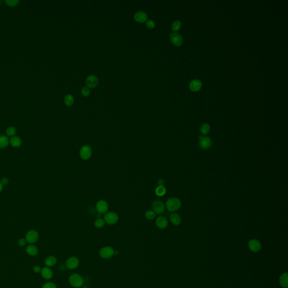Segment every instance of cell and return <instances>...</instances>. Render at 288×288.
<instances>
[{
  "label": "cell",
  "instance_id": "6da1fadb",
  "mask_svg": "<svg viewBox=\"0 0 288 288\" xmlns=\"http://www.w3.org/2000/svg\"><path fill=\"white\" fill-rule=\"evenodd\" d=\"M181 205V202L177 198H170L166 201V207L169 212H174L180 209Z\"/></svg>",
  "mask_w": 288,
  "mask_h": 288
},
{
  "label": "cell",
  "instance_id": "7a4b0ae2",
  "mask_svg": "<svg viewBox=\"0 0 288 288\" xmlns=\"http://www.w3.org/2000/svg\"><path fill=\"white\" fill-rule=\"evenodd\" d=\"M69 282L73 287L78 288L83 285L84 280L79 274H73L70 276L69 278Z\"/></svg>",
  "mask_w": 288,
  "mask_h": 288
},
{
  "label": "cell",
  "instance_id": "3957f363",
  "mask_svg": "<svg viewBox=\"0 0 288 288\" xmlns=\"http://www.w3.org/2000/svg\"><path fill=\"white\" fill-rule=\"evenodd\" d=\"M105 223L110 225H113L117 223L119 220L118 215L114 212H109L104 216Z\"/></svg>",
  "mask_w": 288,
  "mask_h": 288
},
{
  "label": "cell",
  "instance_id": "277c9868",
  "mask_svg": "<svg viewBox=\"0 0 288 288\" xmlns=\"http://www.w3.org/2000/svg\"><path fill=\"white\" fill-rule=\"evenodd\" d=\"M151 208L155 214L160 215L164 212L165 205L164 203L159 200H154L151 204Z\"/></svg>",
  "mask_w": 288,
  "mask_h": 288
},
{
  "label": "cell",
  "instance_id": "5b68a950",
  "mask_svg": "<svg viewBox=\"0 0 288 288\" xmlns=\"http://www.w3.org/2000/svg\"><path fill=\"white\" fill-rule=\"evenodd\" d=\"M92 151L90 146L88 145L83 146L79 150V155L82 159L84 160H88L92 156Z\"/></svg>",
  "mask_w": 288,
  "mask_h": 288
},
{
  "label": "cell",
  "instance_id": "8992f818",
  "mask_svg": "<svg viewBox=\"0 0 288 288\" xmlns=\"http://www.w3.org/2000/svg\"><path fill=\"white\" fill-rule=\"evenodd\" d=\"M198 138L199 140V145L201 149H204V150H206V149H208L209 148H210V146L212 144V140L210 137H208V136L203 137L201 135H199L198 136Z\"/></svg>",
  "mask_w": 288,
  "mask_h": 288
},
{
  "label": "cell",
  "instance_id": "52a82bcc",
  "mask_svg": "<svg viewBox=\"0 0 288 288\" xmlns=\"http://www.w3.org/2000/svg\"><path fill=\"white\" fill-rule=\"evenodd\" d=\"M99 254L102 258L108 259L113 257L114 254V251L111 246H105L100 249Z\"/></svg>",
  "mask_w": 288,
  "mask_h": 288
},
{
  "label": "cell",
  "instance_id": "ba28073f",
  "mask_svg": "<svg viewBox=\"0 0 288 288\" xmlns=\"http://www.w3.org/2000/svg\"><path fill=\"white\" fill-rule=\"evenodd\" d=\"M39 235L38 232L34 230L29 231L25 236V240L27 243L30 244H32L36 243L38 240Z\"/></svg>",
  "mask_w": 288,
  "mask_h": 288
},
{
  "label": "cell",
  "instance_id": "9c48e42d",
  "mask_svg": "<svg viewBox=\"0 0 288 288\" xmlns=\"http://www.w3.org/2000/svg\"><path fill=\"white\" fill-rule=\"evenodd\" d=\"M79 259L76 257H71L66 261V267L69 270H74L79 266Z\"/></svg>",
  "mask_w": 288,
  "mask_h": 288
},
{
  "label": "cell",
  "instance_id": "30bf717a",
  "mask_svg": "<svg viewBox=\"0 0 288 288\" xmlns=\"http://www.w3.org/2000/svg\"><path fill=\"white\" fill-rule=\"evenodd\" d=\"M96 208L99 213H105L108 211L109 208L108 203L104 200H100L96 203Z\"/></svg>",
  "mask_w": 288,
  "mask_h": 288
},
{
  "label": "cell",
  "instance_id": "8fae6325",
  "mask_svg": "<svg viewBox=\"0 0 288 288\" xmlns=\"http://www.w3.org/2000/svg\"><path fill=\"white\" fill-rule=\"evenodd\" d=\"M170 39L172 43L177 46H181L183 43V38L182 36L179 35V33H171L170 35Z\"/></svg>",
  "mask_w": 288,
  "mask_h": 288
},
{
  "label": "cell",
  "instance_id": "7c38bea8",
  "mask_svg": "<svg viewBox=\"0 0 288 288\" xmlns=\"http://www.w3.org/2000/svg\"><path fill=\"white\" fill-rule=\"evenodd\" d=\"M248 246L252 252H258L261 248V244L258 240L252 239L249 241Z\"/></svg>",
  "mask_w": 288,
  "mask_h": 288
},
{
  "label": "cell",
  "instance_id": "4fadbf2b",
  "mask_svg": "<svg viewBox=\"0 0 288 288\" xmlns=\"http://www.w3.org/2000/svg\"><path fill=\"white\" fill-rule=\"evenodd\" d=\"M156 226L160 229H164L168 226V222L166 217L163 216H159L155 221Z\"/></svg>",
  "mask_w": 288,
  "mask_h": 288
},
{
  "label": "cell",
  "instance_id": "5bb4252c",
  "mask_svg": "<svg viewBox=\"0 0 288 288\" xmlns=\"http://www.w3.org/2000/svg\"><path fill=\"white\" fill-rule=\"evenodd\" d=\"M99 80L96 76L94 75H91L87 78L86 83L87 86L90 88H94L98 84Z\"/></svg>",
  "mask_w": 288,
  "mask_h": 288
},
{
  "label": "cell",
  "instance_id": "9a60e30c",
  "mask_svg": "<svg viewBox=\"0 0 288 288\" xmlns=\"http://www.w3.org/2000/svg\"><path fill=\"white\" fill-rule=\"evenodd\" d=\"M202 83L201 81L198 79H195L192 80L189 85L190 89L194 92H196L200 90V88H202Z\"/></svg>",
  "mask_w": 288,
  "mask_h": 288
},
{
  "label": "cell",
  "instance_id": "2e32d148",
  "mask_svg": "<svg viewBox=\"0 0 288 288\" xmlns=\"http://www.w3.org/2000/svg\"><path fill=\"white\" fill-rule=\"evenodd\" d=\"M134 19L136 22L138 23H144L148 19V15L144 11H138L135 15Z\"/></svg>",
  "mask_w": 288,
  "mask_h": 288
},
{
  "label": "cell",
  "instance_id": "e0dca14e",
  "mask_svg": "<svg viewBox=\"0 0 288 288\" xmlns=\"http://www.w3.org/2000/svg\"><path fill=\"white\" fill-rule=\"evenodd\" d=\"M41 274L42 277L46 280H50L53 276V272L48 267H43L41 269Z\"/></svg>",
  "mask_w": 288,
  "mask_h": 288
},
{
  "label": "cell",
  "instance_id": "ac0fdd59",
  "mask_svg": "<svg viewBox=\"0 0 288 288\" xmlns=\"http://www.w3.org/2000/svg\"><path fill=\"white\" fill-rule=\"evenodd\" d=\"M26 252L30 256H36L38 253V250L36 246L32 244L28 245L26 248Z\"/></svg>",
  "mask_w": 288,
  "mask_h": 288
},
{
  "label": "cell",
  "instance_id": "d6986e66",
  "mask_svg": "<svg viewBox=\"0 0 288 288\" xmlns=\"http://www.w3.org/2000/svg\"><path fill=\"white\" fill-rule=\"evenodd\" d=\"M9 143L14 148H18L21 146L22 141L21 138L18 136H13L11 137L9 140Z\"/></svg>",
  "mask_w": 288,
  "mask_h": 288
},
{
  "label": "cell",
  "instance_id": "ffe728a7",
  "mask_svg": "<svg viewBox=\"0 0 288 288\" xmlns=\"http://www.w3.org/2000/svg\"><path fill=\"white\" fill-rule=\"evenodd\" d=\"M169 220L171 223L175 226L179 225L181 222V219L180 216L178 214L175 213H173L170 215Z\"/></svg>",
  "mask_w": 288,
  "mask_h": 288
},
{
  "label": "cell",
  "instance_id": "44dd1931",
  "mask_svg": "<svg viewBox=\"0 0 288 288\" xmlns=\"http://www.w3.org/2000/svg\"><path fill=\"white\" fill-rule=\"evenodd\" d=\"M56 262H57L56 258L53 256L47 257L44 260V264L48 267L54 266L56 263Z\"/></svg>",
  "mask_w": 288,
  "mask_h": 288
},
{
  "label": "cell",
  "instance_id": "7402d4cb",
  "mask_svg": "<svg viewBox=\"0 0 288 288\" xmlns=\"http://www.w3.org/2000/svg\"><path fill=\"white\" fill-rule=\"evenodd\" d=\"M280 284L282 288H288V273H284V274L281 275L280 277Z\"/></svg>",
  "mask_w": 288,
  "mask_h": 288
},
{
  "label": "cell",
  "instance_id": "603a6c76",
  "mask_svg": "<svg viewBox=\"0 0 288 288\" xmlns=\"http://www.w3.org/2000/svg\"><path fill=\"white\" fill-rule=\"evenodd\" d=\"M9 144V139L6 136H0V148L3 149L6 148Z\"/></svg>",
  "mask_w": 288,
  "mask_h": 288
},
{
  "label": "cell",
  "instance_id": "cb8c5ba5",
  "mask_svg": "<svg viewBox=\"0 0 288 288\" xmlns=\"http://www.w3.org/2000/svg\"><path fill=\"white\" fill-rule=\"evenodd\" d=\"M166 193V188L164 186H158L155 189V194L158 196H163Z\"/></svg>",
  "mask_w": 288,
  "mask_h": 288
},
{
  "label": "cell",
  "instance_id": "d4e9b609",
  "mask_svg": "<svg viewBox=\"0 0 288 288\" xmlns=\"http://www.w3.org/2000/svg\"><path fill=\"white\" fill-rule=\"evenodd\" d=\"M74 97L71 95H67L64 98V102L65 105L68 107L72 105L74 103Z\"/></svg>",
  "mask_w": 288,
  "mask_h": 288
},
{
  "label": "cell",
  "instance_id": "484cf974",
  "mask_svg": "<svg viewBox=\"0 0 288 288\" xmlns=\"http://www.w3.org/2000/svg\"><path fill=\"white\" fill-rule=\"evenodd\" d=\"M105 223V222L104 219H102L101 218H99L95 220L94 225L96 228L101 229L104 226Z\"/></svg>",
  "mask_w": 288,
  "mask_h": 288
},
{
  "label": "cell",
  "instance_id": "4316f807",
  "mask_svg": "<svg viewBox=\"0 0 288 288\" xmlns=\"http://www.w3.org/2000/svg\"><path fill=\"white\" fill-rule=\"evenodd\" d=\"M145 217L146 219L151 220L155 218L156 214L152 210H148L145 213Z\"/></svg>",
  "mask_w": 288,
  "mask_h": 288
},
{
  "label": "cell",
  "instance_id": "83f0119b",
  "mask_svg": "<svg viewBox=\"0 0 288 288\" xmlns=\"http://www.w3.org/2000/svg\"><path fill=\"white\" fill-rule=\"evenodd\" d=\"M210 131V126L207 123L203 124L200 127V132L203 135H207Z\"/></svg>",
  "mask_w": 288,
  "mask_h": 288
},
{
  "label": "cell",
  "instance_id": "f1b7e54d",
  "mask_svg": "<svg viewBox=\"0 0 288 288\" xmlns=\"http://www.w3.org/2000/svg\"><path fill=\"white\" fill-rule=\"evenodd\" d=\"M6 132L8 137H13L14 136L16 132V128L14 127H9L8 128H7Z\"/></svg>",
  "mask_w": 288,
  "mask_h": 288
},
{
  "label": "cell",
  "instance_id": "f546056e",
  "mask_svg": "<svg viewBox=\"0 0 288 288\" xmlns=\"http://www.w3.org/2000/svg\"><path fill=\"white\" fill-rule=\"evenodd\" d=\"M19 2V1L18 0H6L5 1V3L8 6L14 7L16 6Z\"/></svg>",
  "mask_w": 288,
  "mask_h": 288
},
{
  "label": "cell",
  "instance_id": "4dcf8cb0",
  "mask_svg": "<svg viewBox=\"0 0 288 288\" xmlns=\"http://www.w3.org/2000/svg\"><path fill=\"white\" fill-rule=\"evenodd\" d=\"M181 26V24L179 21H175L173 23L172 25V29L173 31H177L180 29Z\"/></svg>",
  "mask_w": 288,
  "mask_h": 288
},
{
  "label": "cell",
  "instance_id": "1f68e13d",
  "mask_svg": "<svg viewBox=\"0 0 288 288\" xmlns=\"http://www.w3.org/2000/svg\"><path fill=\"white\" fill-rule=\"evenodd\" d=\"M42 288H56V286L54 283L49 282L44 284Z\"/></svg>",
  "mask_w": 288,
  "mask_h": 288
},
{
  "label": "cell",
  "instance_id": "d6a6232c",
  "mask_svg": "<svg viewBox=\"0 0 288 288\" xmlns=\"http://www.w3.org/2000/svg\"><path fill=\"white\" fill-rule=\"evenodd\" d=\"M146 25L149 29H153L155 27V23L151 20H149L146 23Z\"/></svg>",
  "mask_w": 288,
  "mask_h": 288
},
{
  "label": "cell",
  "instance_id": "836d02e7",
  "mask_svg": "<svg viewBox=\"0 0 288 288\" xmlns=\"http://www.w3.org/2000/svg\"><path fill=\"white\" fill-rule=\"evenodd\" d=\"M90 90L86 87H85L82 88V94L83 95V96H88L89 95H90Z\"/></svg>",
  "mask_w": 288,
  "mask_h": 288
},
{
  "label": "cell",
  "instance_id": "e575fe53",
  "mask_svg": "<svg viewBox=\"0 0 288 288\" xmlns=\"http://www.w3.org/2000/svg\"><path fill=\"white\" fill-rule=\"evenodd\" d=\"M26 243H27V241H26L25 239H23V238L20 239L18 242V245H19L20 246H24V245H26Z\"/></svg>",
  "mask_w": 288,
  "mask_h": 288
},
{
  "label": "cell",
  "instance_id": "d590c367",
  "mask_svg": "<svg viewBox=\"0 0 288 288\" xmlns=\"http://www.w3.org/2000/svg\"><path fill=\"white\" fill-rule=\"evenodd\" d=\"M33 270V271L35 273H37V274L40 273L41 271V267L39 266H36L34 267Z\"/></svg>",
  "mask_w": 288,
  "mask_h": 288
},
{
  "label": "cell",
  "instance_id": "8d00e7d4",
  "mask_svg": "<svg viewBox=\"0 0 288 288\" xmlns=\"http://www.w3.org/2000/svg\"><path fill=\"white\" fill-rule=\"evenodd\" d=\"M8 181H9V180H8V179L7 178H6V177H4L3 179H2L1 182V184H2L3 185H6V184H7L8 183Z\"/></svg>",
  "mask_w": 288,
  "mask_h": 288
},
{
  "label": "cell",
  "instance_id": "74e56055",
  "mask_svg": "<svg viewBox=\"0 0 288 288\" xmlns=\"http://www.w3.org/2000/svg\"><path fill=\"white\" fill-rule=\"evenodd\" d=\"M158 184L159 186H164V180H162V179H159L158 181Z\"/></svg>",
  "mask_w": 288,
  "mask_h": 288
},
{
  "label": "cell",
  "instance_id": "f35d334b",
  "mask_svg": "<svg viewBox=\"0 0 288 288\" xmlns=\"http://www.w3.org/2000/svg\"><path fill=\"white\" fill-rule=\"evenodd\" d=\"M3 186H4V185H3L1 184V182H0V193H1V192L2 191V190H3Z\"/></svg>",
  "mask_w": 288,
  "mask_h": 288
}]
</instances>
